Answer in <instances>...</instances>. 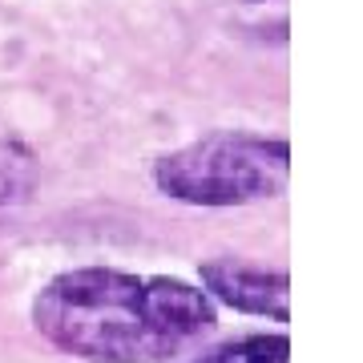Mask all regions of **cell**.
<instances>
[{"instance_id": "obj_1", "label": "cell", "mask_w": 363, "mask_h": 363, "mask_svg": "<svg viewBox=\"0 0 363 363\" xmlns=\"http://www.w3.org/2000/svg\"><path fill=\"white\" fill-rule=\"evenodd\" d=\"M33 327L85 363H169L218 327V303L178 274L73 267L33 295Z\"/></svg>"}, {"instance_id": "obj_2", "label": "cell", "mask_w": 363, "mask_h": 363, "mask_svg": "<svg viewBox=\"0 0 363 363\" xmlns=\"http://www.w3.org/2000/svg\"><path fill=\"white\" fill-rule=\"evenodd\" d=\"M291 178V142L250 130H214L154 162V186L202 210L250 206L279 198Z\"/></svg>"}, {"instance_id": "obj_3", "label": "cell", "mask_w": 363, "mask_h": 363, "mask_svg": "<svg viewBox=\"0 0 363 363\" xmlns=\"http://www.w3.org/2000/svg\"><path fill=\"white\" fill-rule=\"evenodd\" d=\"M198 286L230 311L259 315L271 323L291 319V279H286V271H271L259 262L222 255V259H206L198 267Z\"/></svg>"}, {"instance_id": "obj_4", "label": "cell", "mask_w": 363, "mask_h": 363, "mask_svg": "<svg viewBox=\"0 0 363 363\" xmlns=\"http://www.w3.org/2000/svg\"><path fill=\"white\" fill-rule=\"evenodd\" d=\"M286 359H291L286 331H259V335H242L210 351H198L194 359L186 363H286Z\"/></svg>"}]
</instances>
